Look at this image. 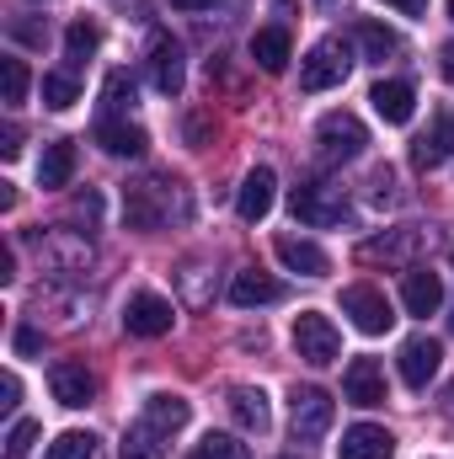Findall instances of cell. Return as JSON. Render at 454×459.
Segmentation results:
<instances>
[{
	"instance_id": "24",
	"label": "cell",
	"mask_w": 454,
	"mask_h": 459,
	"mask_svg": "<svg viewBox=\"0 0 454 459\" xmlns=\"http://www.w3.org/2000/svg\"><path fill=\"white\" fill-rule=\"evenodd\" d=\"M251 59H257L267 75H284V70H289V32H284V27H257Z\"/></svg>"
},
{
	"instance_id": "48",
	"label": "cell",
	"mask_w": 454,
	"mask_h": 459,
	"mask_svg": "<svg viewBox=\"0 0 454 459\" xmlns=\"http://www.w3.org/2000/svg\"><path fill=\"white\" fill-rule=\"evenodd\" d=\"M450 22H454V0H450Z\"/></svg>"
},
{
	"instance_id": "28",
	"label": "cell",
	"mask_w": 454,
	"mask_h": 459,
	"mask_svg": "<svg viewBox=\"0 0 454 459\" xmlns=\"http://www.w3.org/2000/svg\"><path fill=\"white\" fill-rule=\"evenodd\" d=\"M358 43H363V54H369V59H380V65L401 48V38H396L390 27H380V22H358Z\"/></svg>"
},
{
	"instance_id": "4",
	"label": "cell",
	"mask_w": 454,
	"mask_h": 459,
	"mask_svg": "<svg viewBox=\"0 0 454 459\" xmlns=\"http://www.w3.org/2000/svg\"><path fill=\"white\" fill-rule=\"evenodd\" d=\"M342 316H353V326L363 337H385L396 326V310H390V299L374 283H347L342 289Z\"/></svg>"
},
{
	"instance_id": "20",
	"label": "cell",
	"mask_w": 454,
	"mask_h": 459,
	"mask_svg": "<svg viewBox=\"0 0 454 459\" xmlns=\"http://www.w3.org/2000/svg\"><path fill=\"white\" fill-rule=\"evenodd\" d=\"M70 177H75V139H54V144H43L38 187H43V193H59V187H70Z\"/></svg>"
},
{
	"instance_id": "33",
	"label": "cell",
	"mask_w": 454,
	"mask_h": 459,
	"mask_svg": "<svg viewBox=\"0 0 454 459\" xmlns=\"http://www.w3.org/2000/svg\"><path fill=\"white\" fill-rule=\"evenodd\" d=\"M0 70H5V102H11V108H16V102H27V86H32V75H27V59H16V54H11Z\"/></svg>"
},
{
	"instance_id": "25",
	"label": "cell",
	"mask_w": 454,
	"mask_h": 459,
	"mask_svg": "<svg viewBox=\"0 0 454 459\" xmlns=\"http://www.w3.org/2000/svg\"><path fill=\"white\" fill-rule=\"evenodd\" d=\"M188 417H193V406H188L182 395H166V390H155V395L144 401V422H150V428H161L166 438H171L177 428H188Z\"/></svg>"
},
{
	"instance_id": "3",
	"label": "cell",
	"mask_w": 454,
	"mask_h": 459,
	"mask_svg": "<svg viewBox=\"0 0 454 459\" xmlns=\"http://www.w3.org/2000/svg\"><path fill=\"white\" fill-rule=\"evenodd\" d=\"M171 193H177V182H166V177L123 187V220H128V230H161L171 220Z\"/></svg>"
},
{
	"instance_id": "11",
	"label": "cell",
	"mask_w": 454,
	"mask_h": 459,
	"mask_svg": "<svg viewBox=\"0 0 454 459\" xmlns=\"http://www.w3.org/2000/svg\"><path fill=\"white\" fill-rule=\"evenodd\" d=\"M48 390H54V401L59 406H70V411H81V406H92L97 401V374L86 368V363H54L48 368Z\"/></svg>"
},
{
	"instance_id": "35",
	"label": "cell",
	"mask_w": 454,
	"mask_h": 459,
	"mask_svg": "<svg viewBox=\"0 0 454 459\" xmlns=\"http://www.w3.org/2000/svg\"><path fill=\"white\" fill-rule=\"evenodd\" d=\"M38 433H43L38 422H16V428H11V438H5V449H11V459H22V455H27V449L38 444Z\"/></svg>"
},
{
	"instance_id": "15",
	"label": "cell",
	"mask_w": 454,
	"mask_h": 459,
	"mask_svg": "<svg viewBox=\"0 0 454 459\" xmlns=\"http://www.w3.org/2000/svg\"><path fill=\"white\" fill-rule=\"evenodd\" d=\"M342 401L353 406H385V368L374 358H353L342 374Z\"/></svg>"
},
{
	"instance_id": "14",
	"label": "cell",
	"mask_w": 454,
	"mask_h": 459,
	"mask_svg": "<svg viewBox=\"0 0 454 459\" xmlns=\"http://www.w3.org/2000/svg\"><path fill=\"white\" fill-rule=\"evenodd\" d=\"M401 305H406V316H433V310L444 305V283H439V273L412 262V267L401 273Z\"/></svg>"
},
{
	"instance_id": "18",
	"label": "cell",
	"mask_w": 454,
	"mask_h": 459,
	"mask_svg": "<svg viewBox=\"0 0 454 459\" xmlns=\"http://www.w3.org/2000/svg\"><path fill=\"white\" fill-rule=\"evenodd\" d=\"M390 455H396V438L374 422H353L337 444V459H390Z\"/></svg>"
},
{
	"instance_id": "7",
	"label": "cell",
	"mask_w": 454,
	"mask_h": 459,
	"mask_svg": "<svg viewBox=\"0 0 454 459\" xmlns=\"http://www.w3.org/2000/svg\"><path fill=\"white\" fill-rule=\"evenodd\" d=\"M294 352H300L305 363H316V368L337 363V352H342L337 326H332L321 310H305V316H294Z\"/></svg>"
},
{
	"instance_id": "8",
	"label": "cell",
	"mask_w": 454,
	"mask_h": 459,
	"mask_svg": "<svg viewBox=\"0 0 454 459\" xmlns=\"http://www.w3.org/2000/svg\"><path fill=\"white\" fill-rule=\"evenodd\" d=\"M316 144H321V155L327 160H353L363 144H369V128L358 123L353 113H321V123H316Z\"/></svg>"
},
{
	"instance_id": "10",
	"label": "cell",
	"mask_w": 454,
	"mask_h": 459,
	"mask_svg": "<svg viewBox=\"0 0 454 459\" xmlns=\"http://www.w3.org/2000/svg\"><path fill=\"white\" fill-rule=\"evenodd\" d=\"M171 321H177V310H171V299H161V294H134V299H128V310H123L128 337H144V342L166 337V332H171Z\"/></svg>"
},
{
	"instance_id": "34",
	"label": "cell",
	"mask_w": 454,
	"mask_h": 459,
	"mask_svg": "<svg viewBox=\"0 0 454 459\" xmlns=\"http://www.w3.org/2000/svg\"><path fill=\"white\" fill-rule=\"evenodd\" d=\"M369 198L374 204H396V171L390 166H374L369 171Z\"/></svg>"
},
{
	"instance_id": "19",
	"label": "cell",
	"mask_w": 454,
	"mask_h": 459,
	"mask_svg": "<svg viewBox=\"0 0 454 459\" xmlns=\"http://www.w3.org/2000/svg\"><path fill=\"white\" fill-rule=\"evenodd\" d=\"M278 294H284V283H278V278H267V273H257V267H240V273L230 278V305H235V310L273 305Z\"/></svg>"
},
{
	"instance_id": "17",
	"label": "cell",
	"mask_w": 454,
	"mask_h": 459,
	"mask_svg": "<svg viewBox=\"0 0 454 459\" xmlns=\"http://www.w3.org/2000/svg\"><path fill=\"white\" fill-rule=\"evenodd\" d=\"M273 187H278V177H273L267 166L246 171V182H240V193H235V214H240L246 225L267 220V209H273Z\"/></svg>"
},
{
	"instance_id": "9",
	"label": "cell",
	"mask_w": 454,
	"mask_h": 459,
	"mask_svg": "<svg viewBox=\"0 0 454 459\" xmlns=\"http://www.w3.org/2000/svg\"><path fill=\"white\" fill-rule=\"evenodd\" d=\"M38 256L48 262V273H86L92 267V246L75 230H38Z\"/></svg>"
},
{
	"instance_id": "29",
	"label": "cell",
	"mask_w": 454,
	"mask_h": 459,
	"mask_svg": "<svg viewBox=\"0 0 454 459\" xmlns=\"http://www.w3.org/2000/svg\"><path fill=\"white\" fill-rule=\"evenodd\" d=\"M134 108V75L128 70H113L108 81H102V113H128Z\"/></svg>"
},
{
	"instance_id": "30",
	"label": "cell",
	"mask_w": 454,
	"mask_h": 459,
	"mask_svg": "<svg viewBox=\"0 0 454 459\" xmlns=\"http://www.w3.org/2000/svg\"><path fill=\"white\" fill-rule=\"evenodd\" d=\"M193 459H251V449L235 433H204V444H198Z\"/></svg>"
},
{
	"instance_id": "50",
	"label": "cell",
	"mask_w": 454,
	"mask_h": 459,
	"mask_svg": "<svg viewBox=\"0 0 454 459\" xmlns=\"http://www.w3.org/2000/svg\"><path fill=\"white\" fill-rule=\"evenodd\" d=\"M321 5H332V0H321Z\"/></svg>"
},
{
	"instance_id": "2",
	"label": "cell",
	"mask_w": 454,
	"mask_h": 459,
	"mask_svg": "<svg viewBox=\"0 0 454 459\" xmlns=\"http://www.w3.org/2000/svg\"><path fill=\"white\" fill-rule=\"evenodd\" d=\"M347 70H353V48L342 38H321L300 59V91H332V86L347 81Z\"/></svg>"
},
{
	"instance_id": "12",
	"label": "cell",
	"mask_w": 454,
	"mask_h": 459,
	"mask_svg": "<svg viewBox=\"0 0 454 459\" xmlns=\"http://www.w3.org/2000/svg\"><path fill=\"white\" fill-rule=\"evenodd\" d=\"M150 86L161 97H182V43L166 32L150 38Z\"/></svg>"
},
{
	"instance_id": "47",
	"label": "cell",
	"mask_w": 454,
	"mask_h": 459,
	"mask_svg": "<svg viewBox=\"0 0 454 459\" xmlns=\"http://www.w3.org/2000/svg\"><path fill=\"white\" fill-rule=\"evenodd\" d=\"M444 411H450V417H454V379H450V385H444Z\"/></svg>"
},
{
	"instance_id": "1",
	"label": "cell",
	"mask_w": 454,
	"mask_h": 459,
	"mask_svg": "<svg viewBox=\"0 0 454 459\" xmlns=\"http://www.w3.org/2000/svg\"><path fill=\"white\" fill-rule=\"evenodd\" d=\"M289 214L310 230H332V225H342L353 209H347L342 187H332V182H300V187L289 193Z\"/></svg>"
},
{
	"instance_id": "43",
	"label": "cell",
	"mask_w": 454,
	"mask_h": 459,
	"mask_svg": "<svg viewBox=\"0 0 454 459\" xmlns=\"http://www.w3.org/2000/svg\"><path fill=\"white\" fill-rule=\"evenodd\" d=\"M11 278H16V251L0 246V283H11Z\"/></svg>"
},
{
	"instance_id": "38",
	"label": "cell",
	"mask_w": 454,
	"mask_h": 459,
	"mask_svg": "<svg viewBox=\"0 0 454 459\" xmlns=\"http://www.w3.org/2000/svg\"><path fill=\"white\" fill-rule=\"evenodd\" d=\"M439 160H444V155H439V150H433V144H428V134H423V139H417V144H412V166H423V171H433V166H439Z\"/></svg>"
},
{
	"instance_id": "31",
	"label": "cell",
	"mask_w": 454,
	"mask_h": 459,
	"mask_svg": "<svg viewBox=\"0 0 454 459\" xmlns=\"http://www.w3.org/2000/svg\"><path fill=\"white\" fill-rule=\"evenodd\" d=\"M43 102L54 108V113H65V108H75L81 102V91H75V75H43Z\"/></svg>"
},
{
	"instance_id": "46",
	"label": "cell",
	"mask_w": 454,
	"mask_h": 459,
	"mask_svg": "<svg viewBox=\"0 0 454 459\" xmlns=\"http://www.w3.org/2000/svg\"><path fill=\"white\" fill-rule=\"evenodd\" d=\"M177 11H204V5H214V0H171Z\"/></svg>"
},
{
	"instance_id": "37",
	"label": "cell",
	"mask_w": 454,
	"mask_h": 459,
	"mask_svg": "<svg viewBox=\"0 0 454 459\" xmlns=\"http://www.w3.org/2000/svg\"><path fill=\"white\" fill-rule=\"evenodd\" d=\"M428 144H433L439 155H454V113H439L433 134H428Z\"/></svg>"
},
{
	"instance_id": "45",
	"label": "cell",
	"mask_w": 454,
	"mask_h": 459,
	"mask_svg": "<svg viewBox=\"0 0 454 459\" xmlns=\"http://www.w3.org/2000/svg\"><path fill=\"white\" fill-rule=\"evenodd\" d=\"M439 70H444V81L454 86V43H444V48H439Z\"/></svg>"
},
{
	"instance_id": "39",
	"label": "cell",
	"mask_w": 454,
	"mask_h": 459,
	"mask_svg": "<svg viewBox=\"0 0 454 459\" xmlns=\"http://www.w3.org/2000/svg\"><path fill=\"white\" fill-rule=\"evenodd\" d=\"M0 155H5V160L22 155V128H16V123H5V134H0Z\"/></svg>"
},
{
	"instance_id": "49",
	"label": "cell",
	"mask_w": 454,
	"mask_h": 459,
	"mask_svg": "<svg viewBox=\"0 0 454 459\" xmlns=\"http://www.w3.org/2000/svg\"><path fill=\"white\" fill-rule=\"evenodd\" d=\"M450 332H454V316H450Z\"/></svg>"
},
{
	"instance_id": "36",
	"label": "cell",
	"mask_w": 454,
	"mask_h": 459,
	"mask_svg": "<svg viewBox=\"0 0 454 459\" xmlns=\"http://www.w3.org/2000/svg\"><path fill=\"white\" fill-rule=\"evenodd\" d=\"M75 220H81L86 230H97V220H102V193H92V187H86V193L75 198Z\"/></svg>"
},
{
	"instance_id": "22",
	"label": "cell",
	"mask_w": 454,
	"mask_h": 459,
	"mask_svg": "<svg viewBox=\"0 0 454 459\" xmlns=\"http://www.w3.org/2000/svg\"><path fill=\"white\" fill-rule=\"evenodd\" d=\"M369 102H374V113L385 117V123H412V108H417V97H412L406 81H380L369 91Z\"/></svg>"
},
{
	"instance_id": "21",
	"label": "cell",
	"mask_w": 454,
	"mask_h": 459,
	"mask_svg": "<svg viewBox=\"0 0 454 459\" xmlns=\"http://www.w3.org/2000/svg\"><path fill=\"white\" fill-rule=\"evenodd\" d=\"M230 417H235L246 433H257V438L273 428V406H267V395H262L257 385H235V390H230Z\"/></svg>"
},
{
	"instance_id": "32",
	"label": "cell",
	"mask_w": 454,
	"mask_h": 459,
	"mask_svg": "<svg viewBox=\"0 0 454 459\" xmlns=\"http://www.w3.org/2000/svg\"><path fill=\"white\" fill-rule=\"evenodd\" d=\"M97 455V438L92 433H59L48 444V459H92Z\"/></svg>"
},
{
	"instance_id": "5",
	"label": "cell",
	"mask_w": 454,
	"mask_h": 459,
	"mask_svg": "<svg viewBox=\"0 0 454 459\" xmlns=\"http://www.w3.org/2000/svg\"><path fill=\"white\" fill-rule=\"evenodd\" d=\"M332 417H337V401L321 390V385H300L294 390V444H321L332 433Z\"/></svg>"
},
{
	"instance_id": "41",
	"label": "cell",
	"mask_w": 454,
	"mask_h": 459,
	"mask_svg": "<svg viewBox=\"0 0 454 459\" xmlns=\"http://www.w3.org/2000/svg\"><path fill=\"white\" fill-rule=\"evenodd\" d=\"M16 352H22V358H32V352H43V337H38L32 326H22V332H16Z\"/></svg>"
},
{
	"instance_id": "26",
	"label": "cell",
	"mask_w": 454,
	"mask_h": 459,
	"mask_svg": "<svg viewBox=\"0 0 454 459\" xmlns=\"http://www.w3.org/2000/svg\"><path fill=\"white\" fill-rule=\"evenodd\" d=\"M97 48H102V27H97V22H86V16H81V22H70V32H65V59H70V70H81Z\"/></svg>"
},
{
	"instance_id": "40",
	"label": "cell",
	"mask_w": 454,
	"mask_h": 459,
	"mask_svg": "<svg viewBox=\"0 0 454 459\" xmlns=\"http://www.w3.org/2000/svg\"><path fill=\"white\" fill-rule=\"evenodd\" d=\"M16 401H22V379H16V374H5V379H0V406H5V411H16Z\"/></svg>"
},
{
	"instance_id": "27",
	"label": "cell",
	"mask_w": 454,
	"mask_h": 459,
	"mask_svg": "<svg viewBox=\"0 0 454 459\" xmlns=\"http://www.w3.org/2000/svg\"><path fill=\"white\" fill-rule=\"evenodd\" d=\"M161 455H166V433H161V428L139 422V428H128V433H123L118 459H161Z\"/></svg>"
},
{
	"instance_id": "6",
	"label": "cell",
	"mask_w": 454,
	"mask_h": 459,
	"mask_svg": "<svg viewBox=\"0 0 454 459\" xmlns=\"http://www.w3.org/2000/svg\"><path fill=\"white\" fill-rule=\"evenodd\" d=\"M423 240H428L423 225H401V230H385V235L363 240L353 256H358L363 267H380V262H385V267H412V256L423 251Z\"/></svg>"
},
{
	"instance_id": "13",
	"label": "cell",
	"mask_w": 454,
	"mask_h": 459,
	"mask_svg": "<svg viewBox=\"0 0 454 459\" xmlns=\"http://www.w3.org/2000/svg\"><path fill=\"white\" fill-rule=\"evenodd\" d=\"M439 363H444V347L433 342L428 332H417V337L401 342V379H406L412 390H428V379L439 374Z\"/></svg>"
},
{
	"instance_id": "23",
	"label": "cell",
	"mask_w": 454,
	"mask_h": 459,
	"mask_svg": "<svg viewBox=\"0 0 454 459\" xmlns=\"http://www.w3.org/2000/svg\"><path fill=\"white\" fill-rule=\"evenodd\" d=\"M97 144H102L108 155H144V150H150V134H144L139 123H113V117H102V123H97Z\"/></svg>"
},
{
	"instance_id": "16",
	"label": "cell",
	"mask_w": 454,
	"mask_h": 459,
	"mask_svg": "<svg viewBox=\"0 0 454 459\" xmlns=\"http://www.w3.org/2000/svg\"><path fill=\"white\" fill-rule=\"evenodd\" d=\"M273 251H278V262H284L289 273H300V278H327V273H332V256H327L316 240L278 235V240H273Z\"/></svg>"
},
{
	"instance_id": "44",
	"label": "cell",
	"mask_w": 454,
	"mask_h": 459,
	"mask_svg": "<svg viewBox=\"0 0 454 459\" xmlns=\"http://www.w3.org/2000/svg\"><path fill=\"white\" fill-rule=\"evenodd\" d=\"M385 5H396L401 16H423L428 11V0H385Z\"/></svg>"
},
{
	"instance_id": "42",
	"label": "cell",
	"mask_w": 454,
	"mask_h": 459,
	"mask_svg": "<svg viewBox=\"0 0 454 459\" xmlns=\"http://www.w3.org/2000/svg\"><path fill=\"white\" fill-rule=\"evenodd\" d=\"M11 32H16L22 43H43V27H38V22H11Z\"/></svg>"
}]
</instances>
